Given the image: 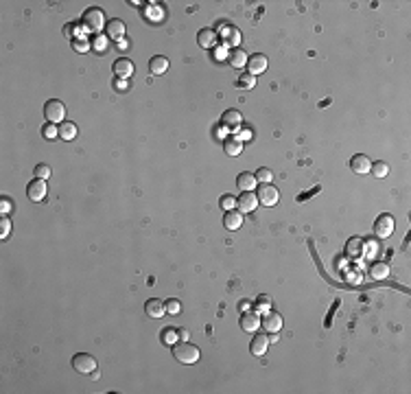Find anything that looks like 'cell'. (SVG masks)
<instances>
[{
    "label": "cell",
    "instance_id": "obj_1",
    "mask_svg": "<svg viewBox=\"0 0 411 394\" xmlns=\"http://www.w3.org/2000/svg\"><path fill=\"white\" fill-rule=\"evenodd\" d=\"M84 27L98 35V33L108 27V20H105L103 9H98V7H90V9H86L84 11Z\"/></svg>",
    "mask_w": 411,
    "mask_h": 394
},
{
    "label": "cell",
    "instance_id": "obj_2",
    "mask_svg": "<svg viewBox=\"0 0 411 394\" xmlns=\"http://www.w3.org/2000/svg\"><path fill=\"white\" fill-rule=\"evenodd\" d=\"M173 355H175V359L177 361H182V364H197L199 361V348L195 346V344H191V342H177L175 346H173Z\"/></svg>",
    "mask_w": 411,
    "mask_h": 394
},
{
    "label": "cell",
    "instance_id": "obj_3",
    "mask_svg": "<svg viewBox=\"0 0 411 394\" xmlns=\"http://www.w3.org/2000/svg\"><path fill=\"white\" fill-rule=\"evenodd\" d=\"M44 116H46V123H64L66 119V105L61 101H57V98H51V101H46L44 105Z\"/></svg>",
    "mask_w": 411,
    "mask_h": 394
},
{
    "label": "cell",
    "instance_id": "obj_4",
    "mask_svg": "<svg viewBox=\"0 0 411 394\" xmlns=\"http://www.w3.org/2000/svg\"><path fill=\"white\" fill-rule=\"evenodd\" d=\"M72 368L79 375H92L96 372V359L92 355H88V352H77L72 357Z\"/></svg>",
    "mask_w": 411,
    "mask_h": 394
},
{
    "label": "cell",
    "instance_id": "obj_5",
    "mask_svg": "<svg viewBox=\"0 0 411 394\" xmlns=\"http://www.w3.org/2000/svg\"><path fill=\"white\" fill-rule=\"evenodd\" d=\"M256 197H258V204H262V206H276L280 202V191L274 184H260Z\"/></svg>",
    "mask_w": 411,
    "mask_h": 394
},
{
    "label": "cell",
    "instance_id": "obj_6",
    "mask_svg": "<svg viewBox=\"0 0 411 394\" xmlns=\"http://www.w3.org/2000/svg\"><path fill=\"white\" fill-rule=\"evenodd\" d=\"M394 226H396L394 217L389 212H383V215H379V219L374 221V234L379 237V239H387V237H392V232H394Z\"/></svg>",
    "mask_w": 411,
    "mask_h": 394
},
{
    "label": "cell",
    "instance_id": "obj_7",
    "mask_svg": "<svg viewBox=\"0 0 411 394\" xmlns=\"http://www.w3.org/2000/svg\"><path fill=\"white\" fill-rule=\"evenodd\" d=\"M282 324H284V320H282L280 313H276V311H267V316L260 320V326L265 328L267 333H271V335L280 333L282 331Z\"/></svg>",
    "mask_w": 411,
    "mask_h": 394
},
{
    "label": "cell",
    "instance_id": "obj_8",
    "mask_svg": "<svg viewBox=\"0 0 411 394\" xmlns=\"http://www.w3.org/2000/svg\"><path fill=\"white\" fill-rule=\"evenodd\" d=\"M236 206H238V210L243 212H254L258 208V197H256V193L254 191H243L241 193V197H236Z\"/></svg>",
    "mask_w": 411,
    "mask_h": 394
},
{
    "label": "cell",
    "instance_id": "obj_9",
    "mask_svg": "<svg viewBox=\"0 0 411 394\" xmlns=\"http://www.w3.org/2000/svg\"><path fill=\"white\" fill-rule=\"evenodd\" d=\"M46 193H48L46 180L35 178V180H31V184L27 186V195H29V200H31V202H42L44 197H46Z\"/></svg>",
    "mask_w": 411,
    "mask_h": 394
},
{
    "label": "cell",
    "instance_id": "obj_10",
    "mask_svg": "<svg viewBox=\"0 0 411 394\" xmlns=\"http://www.w3.org/2000/svg\"><path fill=\"white\" fill-rule=\"evenodd\" d=\"M112 70H114V75H116V79H129L131 75H134V62L129 60V57H118L116 62H114V66H112Z\"/></svg>",
    "mask_w": 411,
    "mask_h": 394
},
{
    "label": "cell",
    "instance_id": "obj_11",
    "mask_svg": "<svg viewBox=\"0 0 411 394\" xmlns=\"http://www.w3.org/2000/svg\"><path fill=\"white\" fill-rule=\"evenodd\" d=\"M267 66H269V62H267V57L262 55V53H256V55H250V60H248V72L250 75H262V72L267 70Z\"/></svg>",
    "mask_w": 411,
    "mask_h": 394
},
{
    "label": "cell",
    "instance_id": "obj_12",
    "mask_svg": "<svg viewBox=\"0 0 411 394\" xmlns=\"http://www.w3.org/2000/svg\"><path fill=\"white\" fill-rule=\"evenodd\" d=\"M350 169L355 171L357 175H365V173H369V169H372V160H369L365 153H357V155H352V160H350Z\"/></svg>",
    "mask_w": 411,
    "mask_h": 394
},
{
    "label": "cell",
    "instance_id": "obj_13",
    "mask_svg": "<svg viewBox=\"0 0 411 394\" xmlns=\"http://www.w3.org/2000/svg\"><path fill=\"white\" fill-rule=\"evenodd\" d=\"M145 313L151 320H160V318H164V313H167V305L158 298H151V300L145 302Z\"/></svg>",
    "mask_w": 411,
    "mask_h": 394
},
{
    "label": "cell",
    "instance_id": "obj_14",
    "mask_svg": "<svg viewBox=\"0 0 411 394\" xmlns=\"http://www.w3.org/2000/svg\"><path fill=\"white\" fill-rule=\"evenodd\" d=\"M258 326H260L258 311H248V313L241 316V328L245 333H258Z\"/></svg>",
    "mask_w": 411,
    "mask_h": 394
},
{
    "label": "cell",
    "instance_id": "obj_15",
    "mask_svg": "<svg viewBox=\"0 0 411 394\" xmlns=\"http://www.w3.org/2000/svg\"><path fill=\"white\" fill-rule=\"evenodd\" d=\"M217 40H219V35L212 29H201L199 33H197V44H199L201 48H206V51L215 48L217 46Z\"/></svg>",
    "mask_w": 411,
    "mask_h": 394
},
{
    "label": "cell",
    "instance_id": "obj_16",
    "mask_svg": "<svg viewBox=\"0 0 411 394\" xmlns=\"http://www.w3.org/2000/svg\"><path fill=\"white\" fill-rule=\"evenodd\" d=\"M125 22L122 20H118V18H114V20H108V27H105V33H108V37L110 40H122L125 37Z\"/></svg>",
    "mask_w": 411,
    "mask_h": 394
},
{
    "label": "cell",
    "instance_id": "obj_17",
    "mask_svg": "<svg viewBox=\"0 0 411 394\" xmlns=\"http://www.w3.org/2000/svg\"><path fill=\"white\" fill-rule=\"evenodd\" d=\"M267 348H269V338H267V335H262V333H258L256 338L252 340V344H250V352H252L254 357L267 355Z\"/></svg>",
    "mask_w": 411,
    "mask_h": 394
},
{
    "label": "cell",
    "instance_id": "obj_18",
    "mask_svg": "<svg viewBox=\"0 0 411 394\" xmlns=\"http://www.w3.org/2000/svg\"><path fill=\"white\" fill-rule=\"evenodd\" d=\"M248 60H250V55L245 53L243 48H234V51H230V55H228L230 66H232V68H236V70L245 68V66H248Z\"/></svg>",
    "mask_w": 411,
    "mask_h": 394
},
{
    "label": "cell",
    "instance_id": "obj_19",
    "mask_svg": "<svg viewBox=\"0 0 411 394\" xmlns=\"http://www.w3.org/2000/svg\"><path fill=\"white\" fill-rule=\"evenodd\" d=\"M221 123H223V127H228V129H238L243 125V116L238 110H228V112H223V116H221Z\"/></svg>",
    "mask_w": 411,
    "mask_h": 394
},
{
    "label": "cell",
    "instance_id": "obj_20",
    "mask_svg": "<svg viewBox=\"0 0 411 394\" xmlns=\"http://www.w3.org/2000/svg\"><path fill=\"white\" fill-rule=\"evenodd\" d=\"M223 226L228 230H238L243 226V212L241 210H225L223 215Z\"/></svg>",
    "mask_w": 411,
    "mask_h": 394
},
{
    "label": "cell",
    "instance_id": "obj_21",
    "mask_svg": "<svg viewBox=\"0 0 411 394\" xmlns=\"http://www.w3.org/2000/svg\"><path fill=\"white\" fill-rule=\"evenodd\" d=\"M236 184L241 191H254V188L258 186V180L254 173H250V171H243V173L236 178Z\"/></svg>",
    "mask_w": 411,
    "mask_h": 394
},
{
    "label": "cell",
    "instance_id": "obj_22",
    "mask_svg": "<svg viewBox=\"0 0 411 394\" xmlns=\"http://www.w3.org/2000/svg\"><path fill=\"white\" fill-rule=\"evenodd\" d=\"M169 70V60L164 55H155V57H151V62H149V72L151 75H164V72Z\"/></svg>",
    "mask_w": 411,
    "mask_h": 394
},
{
    "label": "cell",
    "instance_id": "obj_23",
    "mask_svg": "<svg viewBox=\"0 0 411 394\" xmlns=\"http://www.w3.org/2000/svg\"><path fill=\"white\" fill-rule=\"evenodd\" d=\"M363 248H365V241L361 239V237H350L348 243H346V252L352 259H359L361 254H363Z\"/></svg>",
    "mask_w": 411,
    "mask_h": 394
},
{
    "label": "cell",
    "instance_id": "obj_24",
    "mask_svg": "<svg viewBox=\"0 0 411 394\" xmlns=\"http://www.w3.org/2000/svg\"><path fill=\"white\" fill-rule=\"evenodd\" d=\"M369 276H372V281H383V278H387L389 276L387 263H381V261L372 263V265H369Z\"/></svg>",
    "mask_w": 411,
    "mask_h": 394
},
{
    "label": "cell",
    "instance_id": "obj_25",
    "mask_svg": "<svg viewBox=\"0 0 411 394\" xmlns=\"http://www.w3.org/2000/svg\"><path fill=\"white\" fill-rule=\"evenodd\" d=\"M223 149H225V153L228 155H241V151H243V141L241 138H228V141L223 143Z\"/></svg>",
    "mask_w": 411,
    "mask_h": 394
},
{
    "label": "cell",
    "instance_id": "obj_26",
    "mask_svg": "<svg viewBox=\"0 0 411 394\" xmlns=\"http://www.w3.org/2000/svg\"><path fill=\"white\" fill-rule=\"evenodd\" d=\"M75 136H77V125L70 121H64L59 125V138H64V141H72Z\"/></svg>",
    "mask_w": 411,
    "mask_h": 394
},
{
    "label": "cell",
    "instance_id": "obj_27",
    "mask_svg": "<svg viewBox=\"0 0 411 394\" xmlns=\"http://www.w3.org/2000/svg\"><path fill=\"white\" fill-rule=\"evenodd\" d=\"M179 342V331L177 328H164L162 331V344L164 346H175V344Z\"/></svg>",
    "mask_w": 411,
    "mask_h": 394
},
{
    "label": "cell",
    "instance_id": "obj_28",
    "mask_svg": "<svg viewBox=\"0 0 411 394\" xmlns=\"http://www.w3.org/2000/svg\"><path fill=\"white\" fill-rule=\"evenodd\" d=\"M236 86L241 88V90H252L254 86H256V77L250 75V72H245V75H241V77L236 79Z\"/></svg>",
    "mask_w": 411,
    "mask_h": 394
},
{
    "label": "cell",
    "instance_id": "obj_29",
    "mask_svg": "<svg viewBox=\"0 0 411 394\" xmlns=\"http://www.w3.org/2000/svg\"><path fill=\"white\" fill-rule=\"evenodd\" d=\"M42 136L46 141H53V138L59 136V125H55V123H46L44 129H42Z\"/></svg>",
    "mask_w": 411,
    "mask_h": 394
},
{
    "label": "cell",
    "instance_id": "obj_30",
    "mask_svg": "<svg viewBox=\"0 0 411 394\" xmlns=\"http://www.w3.org/2000/svg\"><path fill=\"white\" fill-rule=\"evenodd\" d=\"M369 171H372V173L381 180V178H385V175L389 173V167H387V162H372V169H369Z\"/></svg>",
    "mask_w": 411,
    "mask_h": 394
},
{
    "label": "cell",
    "instance_id": "obj_31",
    "mask_svg": "<svg viewBox=\"0 0 411 394\" xmlns=\"http://www.w3.org/2000/svg\"><path fill=\"white\" fill-rule=\"evenodd\" d=\"M90 46H92V44H90L86 37H72V48H75L77 53H88Z\"/></svg>",
    "mask_w": 411,
    "mask_h": 394
},
{
    "label": "cell",
    "instance_id": "obj_32",
    "mask_svg": "<svg viewBox=\"0 0 411 394\" xmlns=\"http://www.w3.org/2000/svg\"><path fill=\"white\" fill-rule=\"evenodd\" d=\"M92 48H94V51H98V53H105V51H108V37L98 33L96 37H92Z\"/></svg>",
    "mask_w": 411,
    "mask_h": 394
},
{
    "label": "cell",
    "instance_id": "obj_33",
    "mask_svg": "<svg viewBox=\"0 0 411 394\" xmlns=\"http://www.w3.org/2000/svg\"><path fill=\"white\" fill-rule=\"evenodd\" d=\"M254 175H256V180H258L260 184H271V180H274V173H271V169H265V167L258 169Z\"/></svg>",
    "mask_w": 411,
    "mask_h": 394
},
{
    "label": "cell",
    "instance_id": "obj_34",
    "mask_svg": "<svg viewBox=\"0 0 411 394\" xmlns=\"http://www.w3.org/2000/svg\"><path fill=\"white\" fill-rule=\"evenodd\" d=\"M9 232H11V219L7 215H3L0 217V239H7Z\"/></svg>",
    "mask_w": 411,
    "mask_h": 394
},
{
    "label": "cell",
    "instance_id": "obj_35",
    "mask_svg": "<svg viewBox=\"0 0 411 394\" xmlns=\"http://www.w3.org/2000/svg\"><path fill=\"white\" fill-rule=\"evenodd\" d=\"M219 204H221V208L223 210H234L236 208V197L234 195H223Z\"/></svg>",
    "mask_w": 411,
    "mask_h": 394
},
{
    "label": "cell",
    "instance_id": "obj_36",
    "mask_svg": "<svg viewBox=\"0 0 411 394\" xmlns=\"http://www.w3.org/2000/svg\"><path fill=\"white\" fill-rule=\"evenodd\" d=\"M35 178L48 180V178H51V167H48V164H37V167H35Z\"/></svg>",
    "mask_w": 411,
    "mask_h": 394
},
{
    "label": "cell",
    "instance_id": "obj_37",
    "mask_svg": "<svg viewBox=\"0 0 411 394\" xmlns=\"http://www.w3.org/2000/svg\"><path fill=\"white\" fill-rule=\"evenodd\" d=\"M225 31H228V37L223 40V42H228V44H236L238 40H241V33H238L236 29H232V27H225Z\"/></svg>",
    "mask_w": 411,
    "mask_h": 394
},
{
    "label": "cell",
    "instance_id": "obj_38",
    "mask_svg": "<svg viewBox=\"0 0 411 394\" xmlns=\"http://www.w3.org/2000/svg\"><path fill=\"white\" fill-rule=\"evenodd\" d=\"M256 307H258V311H271V298L269 296H260L256 300Z\"/></svg>",
    "mask_w": 411,
    "mask_h": 394
},
{
    "label": "cell",
    "instance_id": "obj_39",
    "mask_svg": "<svg viewBox=\"0 0 411 394\" xmlns=\"http://www.w3.org/2000/svg\"><path fill=\"white\" fill-rule=\"evenodd\" d=\"M179 311H182V305H179V300H169L167 302V313H173V316H177Z\"/></svg>",
    "mask_w": 411,
    "mask_h": 394
},
{
    "label": "cell",
    "instance_id": "obj_40",
    "mask_svg": "<svg viewBox=\"0 0 411 394\" xmlns=\"http://www.w3.org/2000/svg\"><path fill=\"white\" fill-rule=\"evenodd\" d=\"M228 55H230L228 48H225V46H219L217 51H215V60H217V62H223V60H228Z\"/></svg>",
    "mask_w": 411,
    "mask_h": 394
},
{
    "label": "cell",
    "instance_id": "obj_41",
    "mask_svg": "<svg viewBox=\"0 0 411 394\" xmlns=\"http://www.w3.org/2000/svg\"><path fill=\"white\" fill-rule=\"evenodd\" d=\"M114 88L116 90H127V81L125 79H114Z\"/></svg>",
    "mask_w": 411,
    "mask_h": 394
},
{
    "label": "cell",
    "instance_id": "obj_42",
    "mask_svg": "<svg viewBox=\"0 0 411 394\" xmlns=\"http://www.w3.org/2000/svg\"><path fill=\"white\" fill-rule=\"evenodd\" d=\"M177 331H179V340H182V342H186L188 338H191V333H188V328H177Z\"/></svg>",
    "mask_w": 411,
    "mask_h": 394
},
{
    "label": "cell",
    "instance_id": "obj_43",
    "mask_svg": "<svg viewBox=\"0 0 411 394\" xmlns=\"http://www.w3.org/2000/svg\"><path fill=\"white\" fill-rule=\"evenodd\" d=\"M9 208H11L9 200H7V197H3V215H7V212H9Z\"/></svg>",
    "mask_w": 411,
    "mask_h": 394
}]
</instances>
